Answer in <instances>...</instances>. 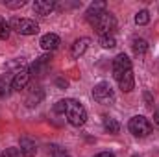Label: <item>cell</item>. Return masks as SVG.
Instances as JSON below:
<instances>
[{
	"mask_svg": "<svg viewBox=\"0 0 159 157\" xmlns=\"http://www.w3.org/2000/svg\"><path fill=\"white\" fill-rule=\"evenodd\" d=\"M113 78L119 83V87L124 92L133 91L135 87V78H133V69H131V59L122 52L117 54L113 59Z\"/></svg>",
	"mask_w": 159,
	"mask_h": 157,
	"instance_id": "1",
	"label": "cell"
},
{
	"mask_svg": "<svg viewBox=\"0 0 159 157\" xmlns=\"http://www.w3.org/2000/svg\"><path fill=\"white\" fill-rule=\"evenodd\" d=\"M94 30H96V34H100V37L102 35H109V34H113V30L117 28V19H115V15L113 13H109L107 9L102 13V15H98L94 20H91L89 22Z\"/></svg>",
	"mask_w": 159,
	"mask_h": 157,
	"instance_id": "2",
	"label": "cell"
},
{
	"mask_svg": "<svg viewBox=\"0 0 159 157\" xmlns=\"http://www.w3.org/2000/svg\"><path fill=\"white\" fill-rule=\"evenodd\" d=\"M128 129H129V133H131V135H135V137L143 139V137H148V135L152 133L154 126H152V122H150L146 117L135 115V117L129 118V122H128Z\"/></svg>",
	"mask_w": 159,
	"mask_h": 157,
	"instance_id": "3",
	"label": "cell"
},
{
	"mask_svg": "<svg viewBox=\"0 0 159 157\" xmlns=\"http://www.w3.org/2000/svg\"><path fill=\"white\" fill-rule=\"evenodd\" d=\"M67 120L74 126V128H80L87 122V111L85 107L80 104L78 100H69V105H67Z\"/></svg>",
	"mask_w": 159,
	"mask_h": 157,
	"instance_id": "4",
	"label": "cell"
},
{
	"mask_svg": "<svg viewBox=\"0 0 159 157\" xmlns=\"http://www.w3.org/2000/svg\"><path fill=\"white\" fill-rule=\"evenodd\" d=\"M9 28L15 30L20 35H35L39 34V24L32 19H22V17H13L9 20Z\"/></svg>",
	"mask_w": 159,
	"mask_h": 157,
	"instance_id": "5",
	"label": "cell"
},
{
	"mask_svg": "<svg viewBox=\"0 0 159 157\" xmlns=\"http://www.w3.org/2000/svg\"><path fill=\"white\" fill-rule=\"evenodd\" d=\"M93 98L98 104H111L115 100V92L107 81H100L93 87Z\"/></svg>",
	"mask_w": 159,
	"mask_h": 157,
	"instance_id": "6",
	"label": "cell"
},
{
	"mask_svg": "<svg viewBox=\"0 0 159 157\" xmlns=\"http://www.w3.org/2000/svg\"><path fill=\"white\" fill-rule=\"evenodd\" d=\"M30 70L28 69H19L17 72H15V76L11 79V89L13 91H22L26 85H28V81H30Z\"/></svg>",
	"mask_w": 159,
	"mask_h": 157,
	"instance_id": "7",
	"label": "cell"
},
{
	"mask_svg": "<svg viewBox=\"0 0 159 157\" xmlns=\"http://www.w3.org/2000/svg\"><path fill=\"white\" fill-rule=\"evenodd\" d=\"M39 44L44 52H52V50H56V48L61 44V39H59V35H56V34H44V35L41 37Z\"/></svg>",
	"mask_w": 159,
	"mask_h": 157,
	"instance_id": "8",
	"label": "cell"
},
{
	"mask_svg": "<svg viewBox=\"0 0 159 157\" xmlns=\"http://www.w3.org/2000/svg\"><path fill=\"white\" fill-rule=\"evenodd\" d=\"M89 43H91V39H89V37H80V39H76V41H74V44L70 46V56H72L74 59L81 57V56L87 52Z\"/></svg>",
	"mask_w": 159,
	"mask_h": 157,
	"instance_id": "9",
	"label": "cell"
},
{
	"mask_svg": "<svg viewBox=\"0 0 159 157\" xmlns=\"http://www.w3.org/2000/svg\"><path fill=\"white\" fill-rule=\"evenodd\" d=\"M54 7H56V2L54 0H35L34 2V11L37 15H41V17L50 15L54 11Z\"/></svg>",
	"mask_w": 159,
	"mask_h": 157,
	"instance_id": "10",
	"label": "cell"
},
{
	"mask_svg": "<svg viewBox=\"0 0 159 157\" xmlns=\"http://www.w3.org/2000/svg\"><path fill=\"white\" fill-rule=\"evenodd\" d=\"M19 150H20L22 157H34L35 154H37L35 142H34L32 139H28V137H22V139L19 141Z\"/></svg>",
	"mask_w": 159,
	"mask_h": 157,
	"instance_id": "11",
	"label": "cell"
},
{
	"mask_svg": "<svg viewBox=\"0 0 159 157\" xmlns=\"http://www.w3.org/2000/svg\"><path fill=\"white\" fill-rule=\"evenodd\" d=\"M106 11V2H94V4H91L89 6V9H87V20L91 22V20H94L98 15H102Z\"/></svg>",
	"mask_w": 159,
	"mask_h": 157,
	"instance_id": "12",
	"label": "cell"
},
{
	"mask_svg": "<svg viewBox=\"0 0 159 157\" xmlns=\"http://www.w3.org/2000/svg\"><path fill=\"white\" fill-rule=\"evenodd\" d=\"M48 63H50V56H41L39 59H35V63L28 70H30V74H39L41 70H44L48 67Z\"/></svg>",
	"mask_w": 159,
	"mask_h": 157,
	"instance_id": "13",
	"label": "cell"
},
{
	"mask_svg": "<svg viewBox=\"0 0 159 157\" xmlns=\"http://www.w3.org/2000/svg\"><path fill=\"white\" fill-rule=\"evenodd\" d=\"M43 98H44V92H43V89H35V91H32V92L28 94V98H26V105H28V107L39 105Z\"/></svg>",
	"mask_w": 159,
	"mask_h": 157,
	"instance_id": "14",
	"label": "cell"
},
{
	"mask_svg": "<svg viewBox=\"0 0 159 157\" xmlns=\"http://www.w3.org/2000/svg\"><path fill=\"white\" fill-rule=\"evenodd\" d=\"M131 48H133V52H135L137 56H143V54H146V52H148V43H146L144 39L135 37L133 43H131Z\"/></svg>",
	"mask_w": 159,
	"mask_h": 157,
	"instance_id": "15",
	"label": "cell"
},
{
	"mask_svg": "<svg viewBox=\"0 0 159 157\" xmlns=\"http://www.w3.org/2000/svg\"><path fill=\"white\" fill-rule=\"evenodd\" d=\"M104 129L109 133H119L120 131V124L111 117H104Z\"/></svg>",
	"mask_w": 159,
	"mask_h": 157,
	"instance_id": "16",
	"label": "cell"
},
{
	"mask_svg": "<svg viewBox=\"0 0 159 157\" xmlns=\"http://www.w3.org/2000/svg\"><path fill=\"white\" fill-rule=\"evenodd\" d=\"M148 22H150V13H148L146 9H141V11L135 13V24H137V26H144V24H148Z\"/></svg>",
	"mask_w": 159,
	"mask_h": 157,
	"instance_id": "17",
	"label": "cell"
},
{
	"mask_svg": "<svg viewBox=\"0 0 159 157\" xmlns=\"http://www.w3.org/2000/svg\"><path fill=\"white\" fill-rule=\"evenodd\" d=\"M100 44H102L104 48H113V46L117 44V39H115L113 34H109V35H102V37H100Z\"/></svg>",
	"mask_w": 159,
	"mask_h": 157,
	"instance_id": "18",
	"label": "cell"
},
{
	"mask_svg": "<svg viewBox=\"0 0 159 157\" xmlns=\"http://www.w3.org/2000/svg\"><path fill=\"white\" fill-rule=\"evenodd\" d=\"M9 32H11V28H9V22H6V19H2L0 17V39H7L9 37Z\"/></svg>",
	"mask_w": 159,
	"mask_h": 157,
	"instance_id": "19",
	"label": "cell"
},
{
	"mask_svg": "<svg viewBox=\"0 0 159 157\" xmlns=\"http://www.w3.org/2000/svg\"><path fill=\"white\" fill-rule=\"evenodd\" d=\"M4 6L9 7V9H19V7H24L26 6V0H6Z\"/></svg>",
	"mask_w": 159,
	"mask_h": 157,
	"instance_id": "20",
	"label": "cell"
},
{
	"mask_svg": "<svg viewBox=\"0 0 159 157\" xmlns=\"http://www.w3.org/2000/svg\"><path fill=\"white\" fill-rule=\"evenodd\" d=\"M0 157H22L19 148H6L0 152Z\"/></svg>",
	"mask_w": 159,
	"mask_h": 157,
	"instance_id": "21",
	"label": "cell"
},
{
	"mask_svg": "<svg viewBox=\"0 0 159 157\" xmlns=\"http://www.w3.org/2000/svg\"><path fill=\"white\" fill-rule=\"evenodd\" d=\"M9 91H11V85L7 83V79L0 78V98L7 96V94H9Z\"/></svg>",
	"mask_w": 159,
	"mask_h": 157,
	"instance_id": "22",
	"label": "cell"
},
{
	"mask_svg": "<svg viewBox=\"0 0 159 157\" xmlns=\"http://www.w3.org/2000/svg\"><path fill=\"white\" fill-rule=\"evenodd\" d=\"M67 105H69V100H59V102L54 105V111H56L57 115H63V113H67Z\"/></svg>",
	"mask_w": 159,
	"mask_h": 157,
	"instance_id": "23",
	"label": "cell"
},
{
	"mask_svg": "<svg viewBox=\"0 0 159 157\" xmlns=\"http://www.w3.org/2000/svg\"><path fill=\"white\" fill-rule=\"evenodd\" d=\"M52 157H70V155H69L65 150H61L59 146H54V148H52Z\"/></svg>",
	"mask_w": 159,
	"mask_h": 157,
	"instance_id": "24",
	"label": "cell"
},
{
	"mask_svg": "<svg viewBox=\"0 0 159 157\" xmlns=\"http://www.w3.org/2000/svg\"><path fill=\"white\" fill-rule=\"evenodd\" d=\"M94 157H115L111 152H102V154H98V155H94Z\"/></svg>",
	"mask_w": 159,
	"mask_h": 157,
	"instance_id": "25",
	"label": "cell"
},
{
	"mask_svg": "<svg viewBox=\"0 0 159 157\" xmlns=\"http://www.w3.org/2000/svg\"><path fill=\"white\" fill-rule=\"evenodd\" d=\"M154 120H156V124H159V109L154 113Z\"/></svg>",
	"mask_w": 159,
	"mask_h": 157,
	"instance_id": "26",
	"label": "cell"
},
{
	"mask_svg": "<svg viewBox=\"0 0 159 157\" xmlns=\"http://www.w3.org/2000/svg\"><path fill=\"white\" fill-rule=\"evenodd\" d=\"M57 85H61V87H67V81H63V79H57Z\"/></svg>",
	"mask_w": 159,
	"mask_h": 157,
	"instance_id": "27",
	"label": "cell"
},
{
	"mask_svg": "<svg viewBox=\"0 0 159 157\" xmlns=\"http://www.w3.org/2000/svg\"><path fill=\"white\" fill-rule=\"evenodd\" d=\"M131 157H141V155H131Z\"/></svg>",
	"mask_w": 159,
	"mask_h": 157,
	"instance_id": "28",
	"label": "cell"
}]
</instances>
